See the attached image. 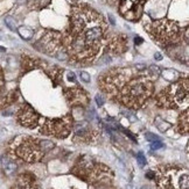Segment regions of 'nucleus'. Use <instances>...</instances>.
Listing matches in <instances>:
<instances>
[{
    "label": "nucleus",
    "mask_w": 189,
    "mask_h": 189,
    "mask_svg": "<svg viewBox=\"0 0 189 189\" xmlns=\"http://www.w3.org/2000/svg\"><path fill=\"white\" fill-rule=\"evenodd\" d=\"M144 71L112 69L99 78L98 85L111 100L130 109H138L151 98L154 89L153 79Z\"/></svg>",
    "instance_id": "nucleus-1"
},
{
    "label": "nucleus",
    "mask_w": 189,
    "mask_h": 189,
    "mask_svg": "<svg viewBox=\"0 0 189 189\" xmlns=\"http://www.w3.org/2000/svg\"><path fill=\"white\" fill-rule=\"evenodd\" d=\"M106 32V22L96 10L87 5H76L72 7L70 27L67 32L72 37L102 50L108 40Z\"/></svg>",
    "instance_id": "nucleus-2"
},
{
    "label": "nucleus",
    "mask_w": 189,
    "mask_h": 189,
    "mask_svg": "<svg viewBox=\"0 0 189 189\" xmlns=\"http://www.w3.org/2000/svg\"><path fill=\"white\" fill-rule=\"evenodd\" d=\"M54 143L48 139L35 138L27 135H20L13 139L9 150L11 153L26 163H35L41 160L47 152H49Z\"/></svg>",
    "instance_id": "nucleus-3"
},
{
    "label": "nucleus",
    "mask_w": 189,
    "mask_h": 189,
    "mask_svg": "<svg viewBox=\"0 0 189 189\" xmlns=\"http://www.w3.org/2000/svg\"><path fill=\"white\" fill-rule=\"evenodd\" d=\"M188 79H181L166 87L155 98L158 107L163 109H187L189 104Z\"/></svg>",
    "instance_id": "nucleus-4"
},
{
    "label": "nucleus",
    "mask_w": 189,
    "mask_h": 189,
    "mask_svg": "<svg viewBox=\"0 0 189 189\" xmlns=\"http://www.w3.org/2000/svg\"><path fill=\"white\" fill-rule=\"evenodd\" d=\"M154 180L159 189H188V170L178 165L159 166L154 172Z\"/></svg>",
    "instance_id": "nucleus-5"
},
{
    "label": "nucleus",
    "mask_w": 189,
    "mask_h": 189,
    "mask_svg": "<svg viewBox=\"0 0 189 189\" xmlns=\"http://www.w3.org/2000/svg\"><path fill=\"white\" fill-rule=\"evenodd\" d=\"M150 34L154 40L163 46L174 45L181 37V29L179 25L171 20H158L150 27Z\"/></svg>",
    "instance_id": "nucleus-6"
},
{
    "label": "nucleus",
    "mask_w": 189,
    "mask_h": 189,
    "mask_svg": "<svg viewBox=\"0 0 189 189\" xmlns=\"http://www.w3.org/2000/svg\"><path fill=\"white\" fill-rule=\"evenodd\" d=\"M72 173L83 180L93 183L109 178L111 171L103 164L97 163L89 157H82L72 168Z\"/></svg>",
    "instance_id": "nucleus-7"
},
{
    "label": "nucleus",
    "mask_w": 189,
    "mask_h": 189,
    "mask_svg": "<svg viewBox=\"0 0 189 189\" xmlns=\"http://www.w3.org/2000/svg\"><path fill=\"white\" fill-rule=\"evenodd\" d=\"M74 128L72 116L67 115L61 118H43L41 117L39 124V131L47 136H53L55 138L68 137Z\"/></svg>",
    "instance_id": "nucleus-8"
},
{
    "label": "nucleus",
    "mask_w": 189,
    "mask_h": 189,
    "mask_svg": "<svg viewBox=\"0 0 189 189\" xmlns=\"http://www.w3.org/2000/svg\"><path fill=\"white\" fill-rule=\"evenodd\" d=\"M40 50L49 56H54L61 60L68 59V55L63 48L62 34L57 32H46L45 35L39 42Z\"/></svg>",
    "instance_id": "nucleus-9"
},
{
    "label": "nucleus",
    "mask_w": 189,
    "mask_h": 189,
    "mask_svg": "<svg viewBox=\"0 0 189 189\" xmlns=\"http://www.w3.org/2000/svg\"><path fill=\"white\" fill-rule=\"evenodd\" d=\"M17 120L22 127L27 129H35L40 124L41 116L29 104H24L17 112Z\"/></svg>",
    "instance_id": "nucleus-10"
},
{
    "label": "nucleus",
    "mask_w": 189,
    "mask_h": 189,
    "mask_svg": "<svg viewBox=\"0 0 189 189\" xmlns=\"http://www.w3.org/2000/svg\"><path fill=\"white\" fill-rule=\"evenodd\" d=\"M74 140L78 143H92L98 137V131L89 122H80L74 125Z\"/></svg>",
    "instance_id": "nucleus-11"
},
{
    "label": "nucleus",
    "mask_w": 189,
    "mask_h": 189,
    "mask_svg": "<svg viewBox=\"0 0 189 189\" xmlns=\"http://www.w3.org/2000/svg\"><path fill=\"white\" fill-rule=\"evenodd\" d=\"M65 98L68 100V102L71 104H81L84 106L85 103H88V96L87 93L83 91V88H67V91L64 92Z\"/></svg>",
    "instance_id": "nucleus-12"
},
{
    "label": "nucleus",
    "mask_w": 189,
    "mask_h": 189,
    "mask_svg": "<svg viewBox=\"0 0 189 189\" xmlns=\"http://www.w3.org/2000/svg\"><path fill=\"white\" fill-rule=\"evenodd\" d=\"M106 41H108L110 51L115 53V55L123 53L127 48V40L123 35H116V36L111 37L110 41L109 40H106Z\"/></svg>",
    "instance_id": "nucleus-13"
},
{
    "label": "nucleus",
    "mask_w": 189,
    "mask_h": 189,
    "mask_svg": "<svg viewBox=\"0 0 189 189\" xmlns=\"http://www.w3.org/2000/svg\"><path fill=\"white\" fill-rule=\"evenodd\" d=\"M35 179L33 175H29V174H22L20 175V178L18 179V182L15 184L14 189H36Z\"/></svg>",
    "instance_id": "nucleus-14"
},
{
    "label": "nucleus",
    "mask_w": 189,
    "mask_h": 189,
    "mask_svg": "<svg viewBox=\"0 0 189 189\" xmlns=\"http://www.w3.org/2000/svg\"><path fill=\"white\" fill-rule=\"evenodd\" d=\"M189 112L188 109H186L184 112H182L179 117L178 124H176V131L181 135H188L189 131Z\"/></svg>",
    "instance_id": "nucleus-15"
},
{
    "label": "nucleus",
    "mask_w": 189,
    "mask_h": 189,
    "mask_svg": "<svg viewBox=\"0 0 189 189\" xmlns=\"http://www.w3.org/2000/svg\"><path fill=\"white\" fill-rule=\"evenodd\" d=\"M1 166H2V170H4V172H5L6 175H12L18 170L17 163L8 155L1 157Z\"/></svg>",
    "instance_id": "nucleus-16"
},
{
    "label": "nucleus",
    "mask_w": 189,
    "mask_h": 189,
    "mask_svg": "<svg viewBox=\"0 0 189 189\" xmlns=\"http://www.w3.org/2000/svg\"><path fill=\"white\" fill-rule=\"evenodd\" d=\"M5 93V80H4V74H2V71L0 69V106H5L7 104L6 100L7 96H4Z\"/></svg>",
    "instance_id": "nucleus-17"
},
{
    "label": "nucleus",
    "mask_w": 189,
    "mask_h": 189,
    "mask_svg": "<svg viewBox=\"0 0 189 189\" xmlns=\"http://www.w3.org/2000/svg\"><path fill=\"white\" fill-rule=\"evenodd\" d=\"M162 76L168 81H175L179 78V73L176 71H174V70H166V71L162 72Z\"/></svg>",
    "instance_id": "nucleus-18"
},
{
    "label": "nucleus",
    "mask_w": 189,
    "mask_h": 189,
    "mask_svg": "<svg viewBox=\"0 0 189 189\" xmlns=\"http://www.w3.org/2000/svg\"><path fill=\"white\" fill-rule=\"evenodd\" d=\"M18 32L20 36L22 38H25V40H30L33 37V34H34L33 30L30 28H28V27H20L18 29Z\"/></svg>",
    "instance_id": "nucleus-19"
},
{
    "label": "nucleus",
    "mask_w": 189,
    "mask_h": 189,
    "mask_svg": "<svg viewBox=\"0 0 189 189\" xmlns=\"http://www.w3.org/2000/svg\"><path fill=\"white\" fill-rule=\"evenodd\" d=\"M148 74L151 76L152 79H156V78L161 74V71H160V69H159L156 65H151L150 69H148Z\"/></svg>",
    "instance_id": "nucleus-20"
},
{
    "label": "nucleus",
    "mask_w": 189,
    "mask_h": 189,
    "mask_svg": "<svg viewBox=\"0 0 189 189\" xmlns=\"http://www.w3.org/2000/svg\"><path fill=\"white\" fill-rule=\"evenodd\" d=\"M5 23H6V26L8 27L11 30H13V32L17 29V22H15V20L12 16L5 17Z\"/></svg>",
    "instance_id": "nucleus-21"
},
{
    "label": "nucleus",
    "mask_w": 189,
    "mask_h": 189,
    "mask_svg": "<svg viewBox=\"0 0 189 189\" xmlns=\"http://www.w3.org/2000/svg\"><path fill=\"white\" fill-rule=\"evenodd\" d=\"M137 160H138V163H139L140 166H145V165H146V158H145L143 152H139V153L137 154Z\"/></svg>",
    "instance_id": "nucleus-22"
},
{
    "label": "nucleus",
    "mask_w": 189,
    "mask_h": 189,
    "mask_svg": "<svg viewBox=\"0 0 189 189\" xmlns=\"http://www.w3.org/2000/svg\"><path fill=\"white\" fill-rule=\"evenodd\" d=\"M80 77H81V79L84 82H90L91 78H90V74H89L88 72H85V71L80 72Z\"/></svg>",
    "instance_id": "nucleus-23"
},
{
    "label": "nucleus",
    "mask_w": 189,
    "mask_h": 189,
    "mask_svg": "<svg viewBox=\"0 0 189 189\" xmlns=\"http://www.w3.org/2000/svg\"><path fill=\"white\" fill-rule=\"evenodd\" d=\"M162 147H163V143L160 142V140H155V142L151 143V148L152 150H159V148H162Z\"/></svg>",
    "instance_id": "nucleus-24"
},
{
    "label": "nucleus",
    "mask_w": 189,
    "mask_h": 189,
    "mask_svg": "<svg viewBox=\"0 0 189 189\" xmlns=\"http://www.w3.org/2000/svg\"><path fill=\"white\" fill-rule=\"evenodd\" d=\"M146 139L148 140V142H155V140H159V137L158 136H155L154 134H151V132H147L146 134Z\"/></svg>",
    "instance_id": "nucleus-25"
},
{
    "label": "nucleus",
    "mask_w": 189,
    "mask_h": 189,
    "mask_svg": "<svg viewBox=\"0 0 189 189\" xmlns=\"http://www.w3.org/2000/svg\"><path fill=\"white\" fill-rule=\"evenodd\" d=\"M96 103H97V106H98V107H102V106L105 103V99H104L102 95L97 94L96 95Z\"/></svg>",
    "instance_id": "nucleus-26"
},
{
    "label": "nucleus",
    "mask_w": 189,
    "mask_h": 189,
    "mask_svg": "<svg viewBox=\"0 0 189 189\" xmlns=\"http://www.w3.org/2000/svg\"><path fill=\"white\" fill-rule=\"evenodd\" d=\"M68 80H69V81H72V82L76 81V76H75L74 72H68Z\"/></svg>",
    "instance_id": "nucleus-27"
},
{
    "label": "nucleus",
    "mask_w": 189,
    "mask_h": 189,
    "mask_svg": "<svg viewBox=\"0 0 189 189\" xmlns=\"http://www.w3.org/2000/svg\"><path fill=\"white\" fill-rule=\"evenodd\" d=\"M154 58L156 60H161L162 59V56L160 52H155V55H154Z\"/></svg>",
    "instance_id": "nucleus-28"
},
{
    "label": "nucleus",
    "mask_w": 189,
    "mask_h": 189,
    "mask_svg": "<svg viewBox=\"0 0 189 189\" xmlns=\"http://www.w3.org/2000/svg\"><path fill=\"white\" fill-rule=\"evenodd\" d=\"M143 43V38L141 37H135V44H141Z\"/></svg>",
    "instance_id": "nucleus-29"
},
{
    "label": "nucleus",
    "mask_w": 189,
    "mask_h": 189,
    "mask_svg": "<svg viewBox=\"0 0 189 189\" xmlns=\"http://www.w3.org/2000/svg\"><path fill=\"white\" fill-rule=\"evenodd\" d=\"M109 19H110L111 25H112V26H115V25H116V22H115V19H113V16H112V15H109Z\"/></svg>",
    "instance_id": "nucleus-30"
},
{
    "label": "nucleus",
    "mask_w": 189,
    "mask_h": 189,
    "mask_svg": "<svg viewBox=\"0 0 189 189\" xmlns=\"http://www.w3.org/2000/svg\"><path fill=\"white\" fill-rule=\"evenodd\" d=\"M141 189H150V187H147V186H144V187H143Z\"/></svg>",
    "instance_id": "nucleus-31"
},
{
    "label": "nucleus",
    "mask_w": 189,
    "mask_h": 189,
    "mask_svg": "<svg viewBox=\"0 0 189 189\" xmlns=\"http://www.w3.org/2000/svg\"><path fill=\"white\" fill-rule=\"evenodd\" d=\"M108 1H110V2H113V1H115V0H108Z\"/></svg>",
    "instance_id": "nucleus-32"
}]
</instances>
